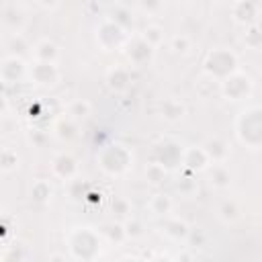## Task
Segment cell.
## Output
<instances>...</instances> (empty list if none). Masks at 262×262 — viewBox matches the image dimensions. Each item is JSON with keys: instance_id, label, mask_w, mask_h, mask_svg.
Listing matches in <instances>:
<instances>
[{"instance_id": "cell-1", "label": "cell", "mask_w": 262, "mask_h": 262, "mask_svg": "<svg viewBox=\"0 0 262 262\" xmlns=\"http://www.w3.org/2000/svg\"><path fill=\"white\" fill-rule=\"evenodd\" d=\"M55 53H57V49H55V45L51 41H41L37 45V55L43 59V63H49V59H53Z\"/></svg>"}, {"instance_id": "cell-4", "label": "cell", "mask_w": 262, "mask_h": 262, "mask_svg": "<svg viewBox=\"0 0 262 262\" xmlns=\"http://www.w3.org/2000/svg\"><path fill=\"white\" fill-rule=\"evenodd\" d=\"M186 45H188L186 37H174V47H176V51H184Z\"/></svg>"}, {"instance_id": "cell-2", "label": "cell", "mask_w": 262, "mask_h": 262, "mask_svg": "<svg viewBox=\"0 0 262 262\" xmlns=\"http://www.w3.org/2000/svg\"><path fill=\"white\" fill-rule=\"evenodd\" d=\"M14 164H16V156L12 151H8V149H2L0 151V168L2 170H10V168H14Z\"/></svg>"}, {"instance_id": "cell-3", "label": "cell", "mask_w": 262, "mask_h": 262, "mask_svg": "<svg viewBox=\"0 0 262 262\" xmlns=\"http://www.w3.org/2000/svg\"><path fill=\"white\" fill-rule=\"evenodd\" d=\"M160 39V29L158 27H149L145 29V43L149 45V41H158Z\"/></svg>"}]
</instances>
